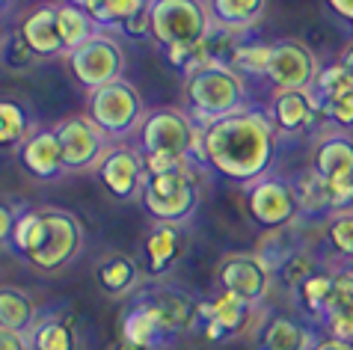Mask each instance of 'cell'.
Masks as SVG:
<instances>
[{
  "label": "cell",
  "mask_w": 353,
  "mask_h": 350,
  "mask_svg": "<svg viewBox=\"0 0 353 350\" xmlns=\"http://www.w3.org/2000/svg\"><path fill=\"white\" fill-rule=\"evenodd\" d=\"M279 131L270 113L243 107L202 128V167H208L220 178L250 187L252 181L273 172Z\"/></svg>",
  "instance_id": "6da1fadb"
},
{
  "label": "cell",
  "mask_w": 353,
  "mask_h": 350,
  "mask_svg": "<svg viewBox=\"0 0 353 350\" xmlns=\"http://www.w3.org/2000/svg\"><path fill=\"white\" fill-rule=\"evenodd\" d=\"M184 101L196 125H211L247 107V81L229 63H208L184 77Z\"/></svg>",
  "instance_id": "7a4b0ae2"
},
{
  "label": "cell",
  "mask_w": 353,
  "mask_h": 350,
  "mask_svg": "<svg viewBox=\"0 0 353 350\" xmlns=\"http://www.w3.org/2000/svg\"><path fill=\"white\" fill-rule=\"evenodd\" d=\"M199 167H184L179 172L166 175H149L145 187L140 193V202L145 214L154 223H170V226H184L202 202V181H199Z\"/></svg>",
  "instance_id": "3957f363"
},
{
  "label": "cell",
  "mask_w": 353,
  "mask_h": 350,
  "mask_svg": "<svg viewBox=\"0 0 353 350\" xmlns=\"http://www.w3.org/2000/svg\"><path fill=\"white\" fill-rule=\"evenodd\" d=\"M145 104L140 90L131 81H113L86 95V116L101 128L113 143H125L140 131L145 119Z\"/></svg>",
  "instance_id": "277c9868"
},
{
  "label": "cell",
  "mask_w": 353,
  "mask_h": 350,
  "mask_svg": "<svg viewBox=\"0 0 353 350\" xmlns=\"http://www.w3.org/2000/svg\"><path fill=\"white\" fill-rule=\"evenodd\" d=\"M134 145L143 154L172 152V154H188V158L199 161L202 125H196L190 119V113L179 110V107H154V110L145 113L140 131L134 134Z\"/></svg>",
  "instance_id": "5b68a950"
},
{
  "label": "cell",
  "mask_w": 353,
  "mask_h": 350,
  "mask_svg": "<svg viewBox=\"0 0 353 350\" xmlns=\"http://www.w3.org/2000/svg\"><path fill=\"white\" fill-rule=\"evenodd\" d=\"M152 42L158 48L202 45L214 24L205 0H152Z\"/></svg>",
  "instance_id": "8992f818"
},
{
  "label": "cell",
  "mask_w": 353,
  "mask_h": 350,
  "mask_svg": "<svg viewBox=\"0 0 353 350\" xmlns=\"http://www.w3.org/2000/svg\"><path fill=\"white\" fill-rule=\"evenodd\" d=\"M65 63H68V72H72L77 86H81L86 95L125 77V51L119 45V39L107 30H98L90 42L68 51Z\"/></svg>",
  "instance_id": "52a82bcc"
},
{
  "label": "cell",
  "mask_w": 353,
  "mask_h": 350,
  "mask_svg": "<svg viewBox=\"0 0 353 350\" xmlns=\"http://www.w3.org/2000/svg\"><path fill=\"white\" fill-rule=\"evenodd\" d=\"M83 249V226L72 211L65 208H42V238L27 261L36 270L54 274L81 256Z\"/></svg>",
  "instance_id": "ba28073f"
},
{
  "label": "cell",
  "mask_w": 353,
  "mask_h": 350,
  "mask_svg": "<svg viewBox=\"0 0 353 350\" xmlns=\"http://www.w3.org/2000/svg\"><path fill=\"white\" fill-rule=\"evenodd\" d=\"M54 131H57V140H60V149H63L65 172L98 169L107 149L113 145V140L107 137L86 113L65 116V119H60L54 125Z\"/></svg>",
  "instance_id": "9c48e42d"
},
{
  "label": "cell",
  "mask_w": 353,
  "mask_h": 350,
  "mask_svg": "<svg viewBox=\"0 0 353 350\" xmlns=\"http://www.w3.org/2000/svg\"><path fill=\"white\" fill-rule=\"evenodd\" d=\"M217 279L220 291H232L241 300H247L250 306L261 309L273 291L276 274L261 252H229L217 267Z\"/></svg>",
  "instance_id": "30bf717a"
},
{
  "label": "cell",
  "mask_w": 353,
  "mask_h": 350,
  "mask_svg": "<svg viewBox=\"0 0 353 350\" xmlns=\"http://www.w3.org/2000/svg\"><path fill=\"white\" fill-rule=\"evenodd\" d=\"M321 74L315 51L303 39H276L270 51L268 77L273 92H306Z\"/></svg>",
  "instance_id": "8fae6325"
},
{
  "label": "cell",
  "mask_w": 353,
  "mask_h": 350,
  "mask_svg": "<svg viewBox=\"0 0 353 350\" xmlns=\"http://www.w3.org/2000/svg\"><path fill=\"white\" fill-rule=\"evenodd\" d=\"M247 211H250L252 223L268 231H279V229L291 226L300 214L294 184L276 172L252 181L247 187Z\"/></svg>",
  "instance_id": "7c38bea8"
},
{
  "label": "cell",
  "mask_w": 353,
  "mask_h": 350,
  "mask_svg": "<svg viewBox=\"0 0 353 350\" xmlns=\"http://www.w3.org/2000/svg\"><path fill=\"white\" fill-rule=\"evenodd\" d=\"M95 172H98V178H101L104 190L110 193V196L122 199V202L140 199L145 181H149L145 158L134 143H113L104 154L101 167H98Z\"/></svg>",
  "instance_id": "4fadbf2b"
},
{
  "label": "cell",
  "mask_w": 353,
  "mask_h": 350,
  "mask_svg": "<svg viewBox=\"0 0 353 350\" xmlns=\"http://www.w3.org/2000/svg\"><path fill=\"white\" fill-rule=\"evenodd\" d=\"M131 300L152 309L154 318L161 320L166 338L190 333L196 324H202V318H199L202 303L175 285H145V288L137 291V294H131Z\"/></svg>",
  "instance_id": "5bb4252c"
},
{
  "label": "cell",
  "mask_w": 353,
  "mask_h": 350,
  "mask_svg": "<svg viewBox=\"0 0 353 350\" xmlns=\"http://www.w3.org/2000/svg\"><path fill=\"white\" fill-rule=\"evenodd\" d=\"M252 312H259V309L250 306L247 300H241L232 291H220L214 300H202L199 327L208 342H229V338L247 333V327H252Z\"/></svg>",
  "instance_id": "9a60e30c"
},
{
  "label": "cell",
  "mask_w": 353,
  "mask_h": 350,
  "mask_svg": "<svg viewBox=\"0 0 353 350\" xmlns=\"http://www.w3.org/2000/svg\"><path fill=\"white\" fill-rule=\"evenodd\" d=\"M321 107L323 104L315 95V86H312L306 92H273L268 113L276 125L279 137H303V134L315 131Z\"/></svg>",
  "instance_id": "2e32d148"
},
{
  "label": "cell",
  "mask_w": 353,
  "mask_h": 350,
  "mask_svg": "<svg viewBox=\"0 0 353 350\" xmlns=\"http://www.w3.org/2000/svg\"><path fill=\"white\" fill-rule=\"evenodd\" d=\"M18 163L27 175H33L39 181H54L65 172L63 149L57 140L54 128H36L30 137L18 145Z\"/></svg>",
  "instance_id": "e0dca14e"
},
{
  "label": "cell",
  "mask_w": 353,
  "mask_h": 350,
  "mask_svg": "<svg viewBox=\"0 0 353 350\" xmlns=\"http://www.w3.org/2000/svg\"><path fill=\"white\" fill-rule=\"evenodd\" d=\"M18 30L24 33L36 60H57L68 54L60 36V3H39L24 15Z\"/></svg>",
  "instance_id": "ac0fdd59"
},
{
  "label": "cell",
  "mask_w": 353,
  "mask_h": 350,
  "mask_svg": "<svg viewBox=\"0 0 353 350\" xmlns=\"http://www.w3.org/2000/svg\"><path fill=\"white\" fill-rule=\"evenodd\" d=\"M312 169L327 181H353V137L347 131H327L315 143Z\"/></svg>",
  "instance_id": "d6986e66"
},
{
  "label": "cell",
  "mask_w": 353,
  "mask_h": 350,
  "mask_svg": "<svg viewBox=\"0 0 353 350\" xmlns=\"http://www.w3.org/2000/svg\"><path fill=\"white\" fill-rule=\"evenodd\" d=\"M214 30L225 33H250L268 15V0H205Z\"/></svg>",
  "instance_id": "ffe728a7"
},
{
  "label": "cell",
  "mask_w": 353,
  "mask_h": 350,
  "mask_svg": "<svg viewBox=\"0 0 353 350\" xmlns=\"http://www.w3.org/2000/svg\"><path fill=\"white\" fill-rule=\"evenodd\" d=\"M181 226L170 223H154L152 231L143 240V258H145V274L149 276H166L179 261L181 252Z\"/></svg>",
  "instance_id": "44dd1931"
},
{
  "label": "cell",
  "mask_w": 353,
  "mask_h": 350,
  "mask_svg": "<svg viewBox=\"0 0 353 350\" xmlns=\"http://www.w3.org/2000/svg\"><path fill=\"white\" fill-rule=\"evenodd\" d=\"M163 338H166V333L152 309L131 300L128 309H125L119 318V342L131 344V347H143V350H154Z\"/></svg>",
  "instance_id": "7402d4cb"
},
{
  "label": "cell",
  "mask_w": 353,
  "mask_h": 350,
  "mask_svg": "<svg viewBox=\"0 0 353 350\" xmlns=\"http://www.w3.org/2000/svg\"><path fill=\"white\" fill-rule=\"evenodd\" d=\"M140 267L131 256L125 252H110L98 261L95 267V279H98V288L110 297H131L140 291Z\"/></svg>",
  "instance_id": "603a6c76"
},
{
  "label": "cell",
  "mask_w": 353,
  "mask_h": 350,
  "mask_svg": "<svg viewBox=\"0 0 353 350\" xmlns=\"http://www.w3.org/2000/svg\"><path fill=\"white\" fill-rule=\"evenodd\" d=\"M321 324L327 336L353 342V270H336V288Z\"/></svg>",
  "instance_id": "cb8c5ba5"
},
{
  "label": "cell",
  "mask_w": 353,
  "mask_h": 350,
  "mask_svg": "<svg viewBox=\"0 0 353 350\" xmlns=\"http://www.w3.org/2000/svg\"><path fill=\"white\" fill-rule=\"evenodd\" d=\"M259 329V350H312L318 342L303 324H297L288 315H273Z\"/></svg>",
  "instance_id": "d4e9b609"
},
{
  "label": "cell",
  "mask_w": 353,
  "mask_h": 350,
  "mask_svg": "<svg viewBox=\"0 0 353 350\" xmlns=\"http://www.w3.org/2000/svg\"><path fill=\"white\" fill-rule=\"evenodd\" d=\"M30 344L33 350H74L77 336L74 327L60 315H42L36 318V324L30 327Z\"/></svg>",
  "instance_id": "484cf974"
},
{
  "label": "cell",
  "mask_w": 353,
  "mask_h": 350,
  "mask_svg": "<svg viewBox=\"0 0 353 350\" xmlns=\"http://www.w3.org/2000/svg\"><path fill=\"white\" fill-rule=\"evenodd\" d=\"M36 324L33 300L15 285L0 288V329H15V333H30Z\"/></svg>",
  "instance_id": "4316f807"
},
{
  "label": "cell",
  "mask_w": 353,
  "mask_h": 350,
  "mask_svg": "<svg viewBox=\"0 0 353 350\" xmlns=\"http://www.w3.org/2000/svg\"><path fill=\"white\" fill-rule=\"evenodd\" d=\"M332 288H336V274L318 267L315 274L300 282V288L294 291V297H297V303H300L303 312H309L315 320H321L323 312H327V306H330Z\"/></svg>",
  "instance_id": "83f0119b"
},
{
  "label": "cell",
  "mask_w": 353,
  "mask_h": 350,
  "mask_svg": "<svg viewBox=\"0 0 353 350\" xmlns=\"http://www.w3.org/2000/svg\"><path fill=\"white\" fill-rule=\"evenodd\" d=\"M152 0H92L86 6V12L92 15V21L98 24V30H107V33H116L119 27L134 18L140 9H145Z\"/></svg>",
  "instance_id": "f1b7e54d"
},
{
  "label": "cell",
  "mask_w": 353,
  "mask_h": 350,
  "mask_svg": "<svg viewBox=\"0 0 353 350\" xmlns=\"http://www.w3.org/2000/svg\"><path fill=\"white\" fill-rule=\"evenodd\" d=\"M98 33V24L92 21V15L81 6H72V3H60V36H63V45L65 51H74L81 48L83 42Z\"/></svg>",
  "instance_id": "f546056e"
},
{
  "label": "cell",
  "mask_w": 353,
  "mask_h": 350,
  "mask_svg": "<svg viewBox=\"0 0 353 350\" xmlns=\"http://www.w3.org/2000/svg\"><path fill=\"white\" fill-rule=\"evenodd\" d=\"M30 113L24 110V104H18L15 99H3L0 101V143L6 145H21L30 137Z\"/></svg>",
  "instance_id": "4dcf8cb0"
},
{
  "label": "cell",
  "mask_w": 353,
  "mask_h": 350,
  "mask_svg": "<svg viewBox=\"0 0 353 350\" xmlns=\"http://www.w3.org/2000/svg\"><path fill=\"white\" fill-rule=\"evenodd\" d=\"M273 42H241L234 48L229 65L243 77H268Z\"/></svg>",
  "instance_id": "1f68e13d"
},
{
  "label": "cell",
  "mask_w": 353,
  "mask_h": 350,
  "mask_svg": "<svg viewBox=\"0 0 353 350\" xmlns=\"http://www.w3.org/2000/svg\"><path fill=\"white\" fill-rule=\"evenodd\" d=\"M291 184H294V193H297V202H300V214L327 211V178H321L312 167L306 172H300Z\"/></svg>",
  "instance_id": "d6a6232c"
},
{
  "label": "cell",
  "mask_w": 353,
  "mask_h": 350,
  "mask_svg": "<svg viewBox=\"0 0 353 350\" xmlns=\"http://www.w3.org/2000/svg\"><path fill=\"white\" fill-rule=\"evenodd\" d=\"M353 92V74L341 65L339 60L330 63V65H321V74L315 81V95L323 101H332V99H341V95H350Z\"/></svg>",
  "instance_id": "836d02e7"
},
{
  "label": "cell",
  "mask_w": 353,
  "mask_h": 350,
  "mask_svg": "<svg viewBox=\"0 0 353 350\" xmlns=\"http://www.w3.org/2000/svg\"><path fill=\"white\" fill-rule=\"evenodd\" d=\"M315 261L309 258V252H300V249H291L285 258L279 261L276 267H273V274H276V282H285L291 291L300 288V282L315 274Z\"/></svg>",
  "instance_id": "e575fe53"
},
{
  "label": "cell",
  "mask_w": 353,
  "mask_h": 350,
  "mask_svg": "<svg viewBox=\"0 0 353 350\" xmlns=\"http://www.w3.org/2000/svg\"><path fill=\"white\" fill-rule=\"evenodd\" d=\"M36 60V54L30 51V45H27V39L24 33L18 30H9L6 39H3V65L6 69H12V72H24V69H30Z\"/></svg>",
  "instance_id": "d590c367"
},
{
  "label": "cell",
  "mask_w": 353,
  "mask_h": 350,
  "mask_svg": "<svg viewBox=\"0 0 353 350\" xmlns=\"http://www.w3.org/2000/svg\"><path fill=\"white\" fill-rule=\"evenodd\" d=\"M327 240L339 256L353 258V211L350 214H332L330 223H327Z\"/></svg>",
  "instance_id": "8d00e7d4"
},
{
  "label": "cell",
  "mask_w": 353,
  "mask_h": 350,
  "mask_svg": "<svg viewBox=\"0 0 353 350\" xmlns=\"http://www.w3.org/2000/svg\"><path fill=\"white\" fill-rule=\"evenodd\" d=\"M321 116L330 122V128L350 134L353 131V92L341 95V99H332V101H323Z\"/></svg>",
  "instance_id": "74e56055"
},
{
  "label": "cell",
  "mask_w": 353,
  "mask_h": 350,
  "mask_svg": "<svg viewBox=\"0 0 353 350\" xmlns=\"http://www.w3.org/2000/svg\"><path fill=\"white\" fill-rule=\"evenodd\" d=\"M327 211L330 214L353 211V181H327Z\"/></svg>",
  "instance_id": "f35d334b"
},
{
  "label": "cell",
  "mask_w": 353,
  "mask_h": 350,
  "mask_svg": "<svg viewBox=\"0 0 353 350\" xmlns=\"http://www.w3.org/2000/svg\"><path fill=\"white\" fill-rule=\"evenodd\" d=\"M149 6L140 9L134 18H128V21H125L116 33L125 36V39H131V42H145V39H152V9Z\"/></svg>",
  "instance_id": "ab89813d"
},
{
  "label": "cell",
  "mask_w": 353,
  "mask_h": 350,
  "mask_svg": "<svg viewBox=\"0 0 353 350\" xmlns=\"http://www.w3.org/2000/svg\"><path fill=\"white\" fill-rule=\"evenodd\" d=\"M0 350H33L30 336L15 329H0Z\"/></svg>",
  "instance_id": "60d3db41"
},
{
  "label": "cell",
  "mask_w": 353,
  "mask_h": 350,
  "mask_svg": "<svg viewBox=\"0 0 353 350\" xmlns=\"http://www.w3.org/2000/svg\"><path fill=\"white\" fill-rule=\"evenodd\" d=\"M15 217H18V211L9 205H3V211H0V238H3V247H9V235H12V226H15Z\"/></svg>",
  "instance_id": "b9f144b4"
},
{
  "label": "cell",
  "mask_w": 353,
  "mask_h": 350,
  "mask_svg": "<svg viewBox=\"0 0 353 350\" xmlns=\"http://www.w3.org/2000/svg\"><path fill=\"white\" fill-rule=\"evenodd\" d=\"M327 6H330V12L341 18L345 24H353V0H327Z\"/></svg>",
  "instance_id": "7bdbcfd3"
},
{
  "label": "cell",
  "mask_w": 353,
  "mask_h": 350,
  "mask_svg": "<svg viewBox=\"0 0 353 350\" xmlns=\"http://www.w3.org/2000/svg\"><path fill=\"white\" fill-rule=\"evenodd\" d=\"M312 350H353V342H347V338H336V336H323L312 344Z\"/></svg>",
  "instance_id": "ee69618b"
},
{
  "label": "cell",
  "mask_w": 353,
  "mask_h": 350,
  "mask_svg": "<svg viewBox=\"0 0 353 350\" xmlns=\"http://www.w3.org/2000/svg\"><path fill=\"white\" fill-rule=\"evenodd\" d=\"M339 63L345 65V69L353 74V39H350V42H347L345 48H341V54H339Z\"/></svg>",
  "instance_id": "f6af8a7d"
},
{
  "label": "cell",
  "mask_w": 353,
  "mask_h": 350,
  "mask_svg": "<svg viewBox=\"0 0 353 350\" xmlns=\"http://www.w3.org/2000/svg\"><path fill=\"white\" fill-rule=\"evenodd\" d=\"M63 3H72V6H81V9H86L92 3V0H63Z\"/></svg>",
  "instance_id": "bcb514c9"
},
{
  "label": "cell",
  "mask_w": 353,
  "mask_h": 350,
  "mask_svg": "<svg viewBox=\"0 0 353 350\" xmlns=\"http://www.w3.org/2000/svg\"><path fill=\"white\" fill-rule=\"evenodd\" d=\"M116 350H143V347H131V344H125V342H119V347Z\"/></svg>",
  "instance_id": "7dc6e473"
}]
</instances>
